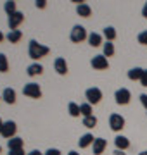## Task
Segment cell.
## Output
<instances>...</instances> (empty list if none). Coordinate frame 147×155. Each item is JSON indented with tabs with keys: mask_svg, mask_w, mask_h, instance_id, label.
<instances>
[{
	"mask_svg": "<svg viewBox=\"0 0 147 155\" xmlns=\"http://www.w3.org/2000/svg\"><path fill=\"white\" fill-rule=\"evenodd\" d=\"M54 69H56L57 74H68V64H66V59H62V57H57L56 62H54Z\"/></svg>",
	"mask_w": 147,
	"mask_h": 155,
	"instance_id": "10",
	"label": "cell"
},
{
	"mask_svg": "<svg viewBox=\"0 0 147 155\" xmlns=\"http://www.w3.org/2000/svg\"><path fill=\"white\" fill-rule=\"evenodd\" d=\"M109 126H111V129L113 131H121L125 127V117L121 116V114H111L109 116Z\"/></svg>",
	"mask_w": 147,
	"mask_h": 155,
	"instance_id": "5",
	"label": "cell"
},
{
	"mask_svg": "<svg viewBox=\"0 0 147 155\" xmlns=\"http://www.w3.org/2000/svg\"><path fill=\"white\" fill-rule=\"evenodd\" d=\"M90 64H92L94 69H97V71H104V69H108V67H109L108 57H104V55H95L90 61Z\"/></svg>",
	"mask_w": 147,
	"mask_h": 155,
	"instance_id": "8",
	"label": "cell"
},
{
	"mask_svg": "<svg viewBox=\"0 0 147 155\" xmlns=\"http://www.w3.org/2000/svg\"><path fill=\"white\" fill-rule=\"evenodd\" d=\"M114 98H116V104H118V105H126V104H130V98H132L130 90H128V88H119V90H116Z\"/></svg>",
	"mask_w": 147,
	"mask_h": 155,
	"instance_id": "3",
	"label": "cell"
},
{
	"mask_svg": "<svg viewBox=\"0 0 147 155\" xmlns=\"http://www.w3.org/2000/svg\"><path fill=\"white\" fill-rule=\"evenodd\" d=\"M24 21V14L23 12H14L12 16H9V28H11V31H14V29H17V26L21 24V22Z\"/></svg>",
	"mask_w": 147,
	"mask_h": 155,
	"instance_id": "9",
	"label": "cell"
},
{
	"mask_svg": "<svg viewBox=\"0 0 147 155\" xmlns=\"http://www.w3.org/2000/svg\"><path fill=\"white\" fill-rule=\"evenodd\" d=\"M85 98H87V102H88V104H94V105H95V104H99V102H101L102 100V91H101V88H95V86H94V88H88L85 91Z\"/></svg>",
	"mask_w": 147,
	"mask_h": 155,
	"instance_id": "4",
	"label": "cell"
},
{
	"mask_svg": "<svg viewBox=\"0 0 147 155\" xmlns=\"http://www.w3.org/2000/svg\"><path fill=\"white\" fill-rule=\"evenodd\" d=\"M68 110H69V116H73V117H80V116H81V112H80V105H78V104H74V102H69Z\"/></svg>",
	"mask_w": 147,
	"mask_h": 155,
	"instance_id": "21",
	"label": "cell"
},
{
	"mask_svg": "<svg viewBox=\"0 0 147 155\" xmlns=\"http://www.w3.org/2000/svg\"><path fill=\"white\" fill-rule=\"evenodd\" d=\"M142 16L147 17V2H145V5H144V9H142Z\"/></svg>",
	"mask_w": 147,
	"mask_h": 155,
	"instance_id": "35",
	"label": "cell"
},
{
	"mask_svg": "<svg viewBox=\"0 0 147 155\" xmlns=\"http://www.w3.org/2000/svg\"><path fill=\"white\" fill-rule=\"evenodd\" d=\"M2 126H4V121H2V119H0V131H2Z\"/></svg>",
	"mask_w": 147,
	"mask_h": 155,
	"instance_id": "39",
	"label": "cell"
},
{
	"mask_svg": "<svg viewBox=\"0 0 147 155\" xmlns=\"http://www.w3.org/2000/svg\"><path fill=\"white\" fill-rule=\"evenodd\" d=\"M0 153H2V147H0Z\"/></svg>",
	"mask_w": 147,
	"mask_h": 155,
	"instance_id": "41",
	"label": "cell"
},
{
	"mask_svg": "<svg viewBox=\"0 0 147 155\" xmlns=\"http://www.w3.org/2000/svg\"><path fill=\"white\" fill-rule=\"evenodd\" d=\"M138 155H147V150H144V152H140Z\"/></svg>",
	"mask_w": 147,
	"mask_h": 155,
	"instance_id": "40",
	"label": "cell"
},
{
	"mask_svg": "<svg viewBox=\"0 0 147 155\" xmlns=\"http://www.w3.org/2000/svg\"><path fill=\"white\" fill-rule=\"evenodd\" d=\"M45 155H61V152H59L57 148H49L45 152Z\"/></svg>",
	"mask_w": 147,
	"mask_h": 155,
	"instance_id": "31",
	"label": "cell"
},
{
	"mask_svg": "<svg viewBox=\"0 0 147 155\" xmlns=\"http://www.w3.org/2000/svg\"><path fill=\"white\" fill-rule=\"evenodd\" d=\"M114 55V45L111 41L104 43V57H113Z\"/></svg>",
	"mask_w": 147,
	"mask_h": 155,
	"instance_id": "26",
	"label": "cell"
},
{
	"mask_svg": "<svg viewBox=\"0 0 147 155\" xmlns=\"http://www.w3.org/2000/svg\"><path fill=\"white\" fill-rule=\"evenodd\" d=\"M140 102H142V105L145 107V110H147V93H142L140 95Z\"/></svg>",
	"mask_w": 147,
	"mask_h": 155,
	"instance_id": "33",
	"label": "cell"
},
{
	"mask_svg": "<svg viewBox=\"0 0 147 155\" xmlns=\"http://www.w3.org/2000/svg\"><path fill=\"white\" fill-rule=\"evenodd\" d=\"M4 9H5L7 16H12L14 12H17V9H16V2H12V0H9V2H5V4H4Z\"/></svg>",
	"mask_w": 147,
	"mask_h": 155,
	"instance_id": "24",
	"label": "cell"
},
{
	"mask_svg": "<svg viewBox=\"0 0 147 155\" xmlns=\"http://www.w3.org/2000/svg\"><path fill=\"white\" fill-rule=\"evenodd\" d=\"M23 93L26 97H29V98H40L42 97V90H40V86L36 83H28V84H24Z\"/></svg>",
	"mask_w": 147,
	"mask_h": 155,
	"instance_id": "6",
	"label": "cell"
},
{
	"mask_svg": "<svg viewBox=\"0 0 147 155\" xmlns=\"http://www.w3.org/2000/svg\"><path fill=\"white\" fill-rule=\"evenodd\" d=\"M140 84L142 86H147V69H144V74L140 78Z\"/></svg>",
	"mask_w": 147,
	"mask_h": 155,
	"instance_id": "29",
	"label": "cell"
},
{
	"mask_svg": "<svg viewBox=\"0 0 147 155\" xmlns=\"http://www.w3.org/2000/svg\"><path fill=\"white\" fill-rule=\"evenodd\" d=\"M7 145H9V150H21L23 148V145H24V141L21 138L14 136V138H11L9 141H7Z\"/></svg>",
	"mask_w": 147,
	"mask_h": 155,
	"instance_id": "18",
	"label": "cell"
},
{
	"mask_svg": "<svg viewBox=\"0 0 147 155\" xmlns=\"http://www.w3.org/2000/svg\"><path fill=\"white\" fill-rule=\"evenodd\" d=\"M28 155H45V153H42V152H38V150H31Z\"/></svg>",
	"mask_w": 147,
	"mask_h": 155,
	"instance_id": "34",
	"label": "cell"
},
{
	"mask_svg": "<svg viewBox=\"0 0 147 155\" xmlns=\"http://www.w3.org/2000/svg\"><path fill=\"white\" fill-rule=\"evenodd\" d=\"M104 36H106V40H108V41H113V40H116V29H114L113 26L104 28Z\"/></svg>",
	"mask_w": 147,
	"mask_h": 155,
	"instance_id": "22",
	"label": "cell"
},
{
	"mask_svg": "<svg viewBox=\"0 0 147 155\" xmlns=\"http://www.w3.org/2000/svg\"><path fill=\"white\" fill-rule=\"evenodd\" d=\"M94 141H95V138H94V134L87 133V134H83V136H80L78 145H80V148H87V147H90V145H94Z\"/></svg>",
	"mask_w": 147,
	"mask_h": 155,
	"instance_id": "13",
	"label": "cell"
},
{
	"mask_svg": "<svg viewBox=\"0 0 147 155\" xmlns=\"http://www.w3.org/2000/svg\"><path fill=\"white\" fill-rule=\"evenodd\" d=\"M106 147H108V141L104 138H95V141H94V145H92V148H94V155H101L104 150H106Z\"/></svg>",
	"mask_w": 147,
	"mask_h": 155,
	"instance_id": "11",
	"label": "cell"
},
{
	"mask_svg": "<svg viewBox=\"0 0 147 155\" xmlns=\"http://www.w3.org/2000/svg\"><path fill=\"white\" fill-rule=\"evenodd\" d=\"M76 12H78V16L81 17H90L92 16V7L87 4V2H81L76 5Z\"/></svg>",
	"mask_w": 147,
	"mask_h": 155,
	"instance_id": "12",
	"label": "cell"
},
{
	"mask_svg": "<svg viewBox=\"0 0 147 155\" xmlns=\"http://www.w3.org/2000/svg\"><path fill=\"white\" fill-rule=\"evenodd\" d=\"M5 38L9 40L11 43H17L19 40L23 38V33H21L19 29H14V31H9V33H7V36H5Z\"/></svg>",
	"mask_w": 147,
	"mask_h": 155,
	"instance_id": "19",
	"label": "cell"
},
{
	"mask_svg": "<svg viewBox=\"0 0 147 155\" xmlns=\"http://www.w3.org/2000/svg\"><path fill=\"white\" fill-rule=\"evenodd\" d=\"M2 98L5 100L7 104H14V102H16V90L5 88L4 90V93H2Z\"/></svg>",
	"mask_w": 147,
	"mask_h": 155,
	"instance_id": "16",
	"label": "cell"
},
{
	"mask_svg": "<svg viewBox=\"0 0 147 155\" xmlns=\"http://www.w3.org/2000/svg\"><path fill=\"white\" fill-rule=\"evenodd\" d=\"M114 155H125L123 150H114Z\"/></svg>",
	"mask_w": 147,
	"mask_h": 155,
	"instance_id": "36",
	"label": "cell"
},
{
	"mask_svg": "<svg viewBox=\"0 0 147 155\" xmlns=\"http://www.w3.org/2000/svg\"><path fill=\"white\" fill-rule=\"evenodd\" d=\"M114 145H116V150H126L128 147H130V141H128V138H126V136L118 134V136L114 138Z\"/></svg>",
	"mask_w": 147,
	"mask_h": 155,
	"instance_id": "14",
	"label": "cell"
},
{
	"mask_svg": "<svg viewBox=\"0 0 147 155\" xmlns=\"http://www.w3.org/2000/svg\"><path fill=\"white\" fill-rule=\"evenodd\" d=\"M28 76H38V74H42L43 72V66L42 64H38V62H35V64H31V66H28Z\"/></svg>",
	"mask_w": 147,
	"mask_h": 155,
	"instance_id": "15",
	"label": "cell"
},
{
	"mask_svg": "<svg viewBox=\"0 0 147 155\" xmlns=\"http://www.w3.org/2000/svg\"><path fill=\"white\" fill-rule=\"evenodd\" d=\"M9 155H28V153H24V150H9Z\"/></svg>",
	"mask_w": 147,
	"mask_h": 155,
	"instance_id": "30",
	"label": "cell"
},
{
	"mask_svg": "<svg viewBox=\"0 0 147 155\" xmlns=\"http://www.w3.org/2000/svg\"><path fill=\"white\" fill-rule=\"evenodd\" d=\"M4 38H5V36H4V33H2V31H0V41H2Z\"/></svg>",
	"mask_w": 147,
	"mask_h": 155,
	"instance_id": "37",
	"label": "cell"
},
{
	"mask_svg": "<svg viewBox=\"0 0 147 155\" xmlns=\"http://www.w3.org/2000/svg\"><path fill=\"white\" fill-rule=\"evenodd\" d=\"M85 38H88V35H87V29L83 26H80L76 24L73 29H71V41L73 43H81Z\"/></svg>",
	"mask_w": 147,
	"mask_h": 155,
	"instance_id": "2",
	"label": "cell"
},
{
	"mask_svg": "<svg viewBox=\"0 0 147 155\" xmlns=\"http://www.w3.org/2000/svg\"><path fill=\"white\" fill-rule=\"evenodd\" d=\"M88 43L92 47H101L102 45V36L99 33H90L88 35Z\"/></svg>",
	"mask_w": 147,
	"mask_h": 155,
	"instance_id": "20",
	"label": "cell"
},
{
	"mask_svg": "<svg viewBox=\"0 0 147 155\" xmlns=\"http://www.w3.org/2000/svg\"><path fill=\"white\" fill-rule=\"evenodd\" d=\"M138 43L140 45H147V31H142V33H138Z\"/></svg>",
	"mask_w": 147,
	"mask_h": 155,
	"instance_id": "28",
	"label": "cell"
},
{
	"mask_svg": "<svg viewBox=\"0 0 147 155\" xmlns=\"http://www.w3.org/2000/svg\"><path fill=\"white\" fill-rule=\"evenodd\" d=\"M49 52H50V48L45 47V45L38 43L36 40H31V41H29L28 54H29V57H31L33 61H38V59H42V57H45Z\"/></svg>",
	"mask_w": 147,
	"mask_h": 155,
	"instance_id": "1",
	"label": "cell"
},
{
	"mask_svg": "<svg viewBox=\"0 0 147 155\" xmlns=\"http://www.w3.org/2000/svg\"><path fill=\"white\" fill-rule=\"evenodd\" d=\"M9 71V61L4 54H0V72H7Z\"/></svg>",
	"mask_w": 147,
	"mask_h": 155,
	"instance_id": "27",
	"label": "cell"
},
{
	"mask_svg": "<svg viewBox=\"0 0 147 155\" xmlns=\"http://www.w3.org/2000/svg\"><path fill=\"white\" fill-rule=\"evenodd\" d=\"M36 7H38V9H45L47 7V0H36Z\"/></svg>",
	"mask_w": 147,
	"mask_h": 155,
	"instance_id": "32",
	"label": "cell"
},
{
	"mask_svg": "<svg viewBox=\"0 0 147 155\" xmlns=\"http://www.w3.org/2000/svg\"><path fill=\"white\" fill-rule=\"evenodd\" d=\"M83 126L85 127H95L97 126V117L95 116H88V117H83Z\"/></svg>",
	"mask_w": 147,
	"mask_h": 155,
	"instance_id": "23",
	"label": "cell"
},
{
	"mask_svg": "<svg viewBox=\"0 0 147 155\" xmlns=\"http://www.w3.org/2000/svg\"><path fill=\"white\" fill-rule=\"evenodd\" d=\"M16 129H17V126H16V122H14V121H5V122H4V126H2V131H0V134H2L4 138L11 140V138H14Z\"/></svg>",
	"mask_w": 147,
	"mask_h": 155,
	"instance_id": "7",
	"label": "cell"
},
{
	"mask_svg": "<svg viewBox=\"0 0 147 155\" xmlns=\"http://www.w3.org/2000/svg\"><path fill=\"white\" fill-rule=\"evenodd\" d=\"M80 112H81V116L83 117H88V116H94L92 114V105L87 102V104H81L80 105Z\"/></svg>",
	"mask_w": 147,
	"mask_h": 155,
	"instance_id": "25",
	"label": "cell"
},
{
	"mask_svg": "<svg viewBox=\"0 0 147 155\" xmlns=\"http://www.w3.org/2000/svg\"><path fill=\"white\" fill-rule=\"evenodd\" d=\"M68 155H80V153H78V152H69Z\"/></svg>",
	"mask_w": 147,
	"mask_h": 155,
	"instance_id": "38",
	"label": "cell"
},
{
	"mask_svg": "<svg viewBox=\"0 0 147 155\" xmlns=\"http://www.w3.org/2000/svg\"><path fill=\"white\" fill-rule=\"evenodd\" d=\"M142 74H144V69L142 67H133V69L128 71V79H132V81H140Z\"/></svg>",
	"mask_w": 147,
	"mask_h": 155,
	"instance_id": "17",
	"label": "cell"
}]
</instances>
